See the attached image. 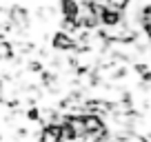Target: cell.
Segmentation results:
<instances>
[{
    "label": "cell",
    "instance_id": "obj_2",
    "mask_svg": "<svg viewBox=\"0 0 151 142\" xmlns=\"http://www.w3.org/2000/svg\"><path fill=\"white\" fill-rule=\"evenodd\" d=\"M76 44H78L76 38L71 36V33H67V31L56 33V38H53V47H56V49H73Z\"/></svg>",
    "mask_w": 151,
    "mask_h": 142
},
{
    "label": "cell",
    "instance_id": "obj_1",
    "mask_svg": "<svg viewBox=\"0 0 151 142\" xmlns=\"http://www.w3.org/2000/svg\"><path fill=\"white\" fill-rule=\"evenodd\" d=\"M40 142H62L60 124H49V127H45L42 133H40Z\"/></svg>",
    "mask_w": 151,
    "mask_h": 142
},
{
    "label": "cell",
    "instance_id": "obj_3",
    "mask_svg": "<svg viewBox=\"0 0 151 142\" xmlns=\"http://www.w3.org/2000/svg\"><path fill=\"white\" fill-rule=\"evenodd\" d=\"M76 14H78V2L62 0V16H65V20H76Z\"/></svg>",
    "mask_w": 151,
    "mask_h": 142
},
{
    "label": "cell",
    "instance_id": "obj_4",
    "mask_svg": "<svg viewBox=\"0 0 151 142\" xmlns=\"http://www.w3.org/2000/svg\"><path fill=\"white\" fill-rule=\"evenodd\" d=\"M73 142H76V140H73Z\"/></svg>",
    "mask_w": 151,
    "mask_h": 142
}]
</instances>
